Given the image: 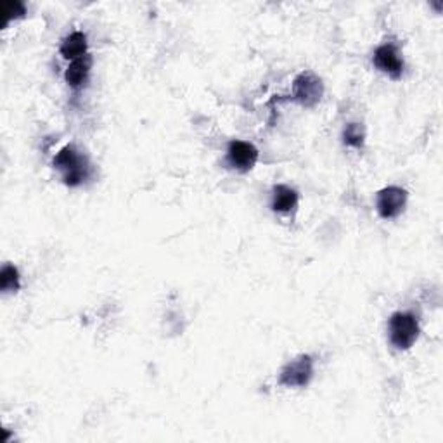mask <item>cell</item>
<instances>
[{
	"instance_id": "ba28073f",
	"label": "cell",
	"mask_w": 443,
	"mask_h": 443,
	"mask_svg": "<svg viewBox=\"0 0 443 443\" xmlns=\"http://www.w3.org/2000/svg\"><path fill=\"white\" fill-rule=\"evenodd\" d=\"M91 68H92V58L91 55H84V58L80 59H74V61L72 62V65L68 66V70H66V81H68L70 87L73 88H80L81 85L87 81V77L88 73H91Z\"/></svg>"
},
{
	"instance_id": "8992f818",
	"label": "cell",
	"mask_w": 443,
	"mask_h": 443,
	"mask_svg": "<svg viewBox=\"0 0 443 443\" xmlns=\"http://www.w3.org/2000/svg\"><path fill=\"white\" fill-rule=\"evenodd\" d=\"M374 66L379 72L386 73L393 80H398L404 73V61L400 58V52L393 44H385L378 47L374 52Z\"/></svg>"
},
{
	"instance_id": "7a4b0ae2",
	"label": "cell",
	"mask_w": 443,
	"mask_h": 443,
	"mask_svg": "<svg viewBox=\"0 0 443 443\" xmlns=\"http://www.w3.org/2000/svg\"><path fill=\"white\" fill-rule=\"evenodd\" d=\"M314 376V360L310 355H300L282 367L279 385L286 388H303Z\"/></svg>"
},
{
	"instance_id": "30bf717a",
	"label": "cell",
	"mask_w": 443,
	"mask_h": 443,
	"mask_svg": "<svg viewBox=\"0 0 443 443\" xmlns=\"http://www.w3.org/2000/svg\"><path fill=\"white\" fill-rule=\"evenodd\" d=\"M54 166L58 170H61L62 173H68L73 172V170L84 168V166H87V163H85V159L78 154L74 146H66L55 154Z\"/></svg>"
},
{
	"instance_id": "3957f363",
	"label": "cell",
	"mask_w": 443,
	"mask_h": 443,
	"mask_svg": "<svg viewBox=\"0 0 443 443\" xmlns=\"http://www.w3.org/2000/svg\"><path fill=\"white\" fill-rule=\"evenodd\" d=\"M324 94V85L314 73L305 72L298 74L293 84V100L305 107H314Z\"/></svg>"
},
{
	"instance_id": "277c9868",
	"label": "cell",
	"mask_w": 443,
	"mask_h": 443,
	"mask_svg": "<svg viewBox=\"0 0 443 443\" xmlns=\"http://www.w3.org/2000/svg\"><path fill=\"white\" fill-rule=\"evenodd\" d=\"M405 204H407V191L397 185H390L379 191L376 199V208L383 218L398 217L404 211Z\"/></svg>"
},
{
	"instance_id": "9c48e42d",
	"label": "cell",
	"mask_w": 443,
	"mask_h": 443,
	"mask_svg": "<svg viewBox=\"0 0 443 443\" xmlns=\"http://www.w3.org/2000/svg\"><path fill=\"white\" fill-rule=\"evenodd\" d=\"M87 35L81 32H73L72 35L66 37L61 44V54L66 59H80L87 55Z\"/></svg>"
},
{
	"instance_id": "52a82bcc",
	"label": "cell",
	"mask_w": 443,
	"mask_h": 443,
	"mask_svg": "<svg viewBox=\"0 0 443 443\" xmlns=\"http://www.w3.org/2000/svg\"><path fill=\"white\" fill-rule=\"evenodd\" d=\"M298 206V192L288 185H275L272 189V210L289 213Z\"/></svg>"
},
{
	"instance_id": "6da1fadb",
	"label": "cell",
	"mask_w": 443,
	"mask_h": 443,
	"mask_svg": "<svg viewBox=\"0 0 443 443\" xmlns=\"http://www.w3.org/2000/svg\"><path fill=\"white\" fill-rule=\"evenodd\" d=\"M390 341L397 350H409L419 338L418 317L411 312H397L390 319Z\"/></svg>"
},
{
	"instance_id": "5b68a950",
	"label": "cell",
	"mask_w": 443,
	"mask_h": 443,
	"mask_svg": "<svg viewBox=\"0 0 443 443\" xmlns=\"http://www.w3.org/2000/svg\"><path fill=\"white\" fill-rule=\"evenodd\" d=\"M227 161L239 172H249L258 161V149L244 140H232L227 149Z\"/></svg>"
},
{
	"instance_id": "8fae6325",
	"label": "cell",
	"mask_w": 443,
	"mask_h": 443,
	"mask_svg": "<svg viewBox=\"0 0 443 443\" xmlns=\"http://www.w3.org/2000/svg\"><path fill=\"white\" fill-rule=\"evenodd\" d=\"M0 288L4 293H16L21 288L20 284V272L11 263H6L0 272Z\"/></svg>"
},
{
	"instance_id": "7c38bea8",
	"label": "cell",
	"mask_w": 443,
	"mask_h": 443,
	"mask_svg": "<svg viewBox=\"0 0 443 443\" xmlns=\"http://www.w3.org/2000/svg\"><path fill=\"white\" fill-rule=\"evenodd\" d=\"M343 140L346 146L360 149L364 146V130L359 124H350L346 125L343 132Z\"/></svg>"
},
{
	"instance_id": "4fadbf2b",
	"label": "cell",
	"mask_w": 443,
	"mask_h": 443,
	"mask_svg": "<svg viewBox=\"0 0 443 443\" xmlns=\"http://www.w3.org/2000/svg\"><path fill=\"white\" fill-rule=\"evenodd\" d=\"M0 11H2V14H6L7 23H11L13 20H20V18H23L26 14L25 6L21 2H18V0H14V2H2L0 4Z\"/></svg>"
}]
</instances>
